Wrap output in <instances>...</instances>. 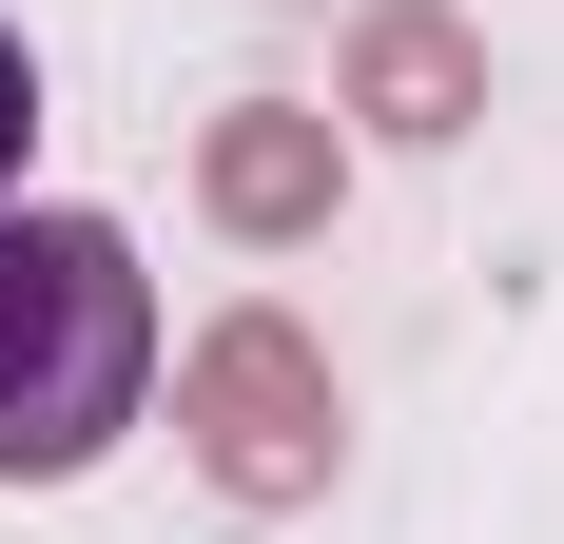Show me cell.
Instances as JSON below:
<instances>
[{
    "mask_svg": "<svg viewBox=\"0 0 564 544\" xmlns=\"http://www.w3.org/2000/svg\"><path fill=\"white\" fill-rule=\"evenodd\" d=\"M156 409V272L117 215H0V487H78Z\"/></svg>",
    "mask_w": 564,
    "mask_h": 544,
    "instance_id": "cell-1",
    "label": "cell"
},
{
    "mask_svg": "<svg viewBox=\"0 0 564 544\" xmlns=\"http://www.w3.org/2000/svg\"><path fill=\"white\" fill-rule=\"evenodd\" d=\"M175 447H195V487H215V505L292 525V505H332L350 389H332V350H312L292 312H215L195 350H175Z\"/></svg>",
    "mask_w": 564,
    "mask_h": 544,
    "instance_id": "cell-2",
    "label": "cell"
},
{
    "mask_svg": "<svg viewBox=\"0 0 564 544\" xmlns=\"http://www.w3.org/2000/svg\"><path fill=\"white\" fill-rule=\"evenodd\" d=\"M332 195H350V117H312V98H234L215 137H195V215H215L234 253H312Z\"/></svg>",
    "mask_w": 564,
    "mask_h": 544,
    "instance_id": "cell-3",
    "label": "cell"
},
{
    "mask_svg": "<svg viewBox=\"0 0 564 544\" xmlns=\"http://www.w3.org/2000/svg\"><path fill=\"white\" fill-rule=\"evenodd\" d=\"M332 117L350 137H390V156H448L467 117H487V40H467L448 0H370L332 58Z\"/></svg>",
    "mask_w": 564,
    "mask_h": 544,
    "instance_id": "cell-4",
    "label": "cell"
},
{
    "mask_svg": "<svg viewBox=\"0 0 564 544\" xmlns=\"http://www.w3.org/2000/svg\"><path fill=\"white\" fill-rule=\"evenodd\" d=\"M20 137H40V58H20V20H0V195H20Z\"/></svg>",
    "mask_w": 564,
    "mask_h": 544,
    "instance_id": "cell-5",
    "label": "cell"
}]
</instances>
